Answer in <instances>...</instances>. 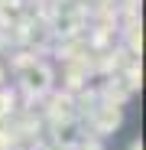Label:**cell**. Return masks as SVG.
<instances>
[{"label": "cell", "instance_id": "cell-1", "mask_svg": "<svg viewBox=\"0 0 146 150\" xmlns=\"http://www.w3.org/2000/svg\"><path fill=\"white\" fill-rule=\"evenodd\" d=\"M42 75H45V72H42V69H39V79H42ZM29 79H36V75H33V72H29ZM29 88H36V91H42V88H45V85H42V82H39V85H36V82H29Z\"/></svg>", "mask_w": 146, "mask_h": 150}]
</instances>
